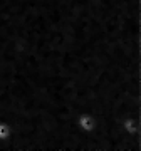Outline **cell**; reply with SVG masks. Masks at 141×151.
<instances>
[{
    "label": "cell",
    "instance_id": "1",
    "mask_svg": "<svg viewBox=\"0 0 141 151\" xmlns=\"http://www.w3.org/2000/svg\"><path fill=\"white\" fill-rule=\"evenodd\" d=\"M10 134H12L10 126H9V124H7L5 121H0V141L4 143L5 150H7V141L10 139Z\"/></svg>",
    "mask_w": 141,
    "mask_h": 151
}]
</instances>
